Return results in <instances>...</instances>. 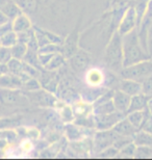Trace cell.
I'll list each match as a JSON object with an SVG mask.
<instances>
[{
    "label": "cell",
    "instance_id": "6da1fadb",
    "mask_svg": "<svg viewBox=\"0 0 152 160\" xmlns=\"http://www.w3.org/2000/svg\"><path fill=\"white\" fill-rule=\"evenodd\" d=\"M123 40V66L128 67L134 63H138L143 60L149 59L151 57L147 51L142 46L139 39L138 29H134L130 32L122 36Z\"/></svg>",
    "mask_w": 152,
    "mask_h": 160
},
{
    "label": "cell",
    "instance_id": "7a4b0ae2",
    "mask_svg": "<svg viewBox=\"0 0 152 160\" xmlns=\"http://www.w3.org/2000/svg\"><path fill=\"white\" fill-rule=\"evenodd\" d=\"M123 40L118 31L113 34L104 52V62L112 71L120 73L123 66Z\"/></svg>",
    "mask_w": 152,
    "mask_h": 160
},
{
    "label": "cell",
    "instance_id": "3957f363",
    "mask_svg": "<svg viewBox=\"0 0 152 160\" xmlns=\"http://www.w3.org/2000/svg\"><path fill=\"white\" fill-rule=\"evenodd\" d=\"M119 74L124 79H131L142 82L148 76L152 75V58L143 60V62L128 67H124Z\"/></svg>",
    "mask_w": 152,
    "mask_h": 160
},
{
    "label": "cell",
    "instance_id": "277c9868",
    "mask_svg": "<svg viewBox=\"0 0 152 160\" xmlns=\"http://www.w3.org/2000/svg\"><path fill=\"white\" fill-rule=\"evenodd\" d=\"M26 98L28 99V102L37 105L40 107H53L55 106L57 99L53 92H51L47 89L42 88L41 89L34 92H23Z\"/></svg>",
    "mask_w": 152,
    "mask_h": 160
},
{
    "label": "cell",
    "instance_id": "5b68a950",
    "mask_svg": "<svg viewBox=\"0 0 152 160\" xmlns=\"http://www.w3.org/2000/svg\"><path fill=\"white\" fill-rule=\"evenodd\" d=\"M119 136L120 135L116 133L113 129L98 130V132L95 134V137H94V151L98 154L108 147L114 146Z\"/></svg>",
    "mask_w": 152,
    "mask_h": 160
},
{
    "label": "cell",
    "instance_id": "8992f818",
    "mask_svg": "<svg viewBox=\"0 0 152 160\" xmlns=\"http://www.w3.org/2000/svg\"><path fill=\"white\" fill-rule=\"evenodd\" d=\"M28 101L22 89L0 88V103L5 106L24 105Z\"/></svg>",
    "mask_w": 152,
    "mask_h": 160
},
{
    "label": "cell",
    "instance_id": "52a82bcc",
    "mask_svg": "<svg viewBox=\"0 0 152 160\" xmlns=\"http://www.w3.org/2000/svg\"><path fill=\"white\" fill-rule=\"evenodd\" d=\"M138 28V20H137V15H135L134 6L130 5L125 9L124 14L122 15V18L120 20L118 26V32L121 36L130 32V31L137 29Z\"/></svg>",
    "mask_w": 152,
    "mask_h": 160
},
{
    "label": "cell",
    "instance_id": "ba28073f",
    "mask_svg": "<svg viewBox=\"0 0 152 160\" xmlns=\"http://www.w3.org/2000/svg\"><path fill=\"white\" fill-rule=\"evenodd\" d=\"M125 117L124 113L119 111L107 114H97L95 116V128H97V130H111Z\"/></svg>",
    "mask_w": 152,
    "mask_h": 160
},
{
    "label": "cell",
    "instance_id": "9c48e42d",
    "mask_svg": "<svg viewBox=\"0 0 152 160\" xmlns=\"http://www.w3.org/2000/svg\"><path fill=\"white\" fill-rule=\"evenodd\" d=\"M68 60H69L70 68L77 74L85 72L89 68L90 63H91L90 54L85 50H78Z\"/></svg>",
    "mask_w": 152,
    "mask_h": 160
},
{
    "label": "cell",
    "instance_id": "30bf717a",
    "mask_svg": "<svg viewBox=\"0 0 152 160\" xmlns=\"http://www.w3.org/2000/svg\"><path fill=\"white\" fill-rule=\"evenodd\" d=\"M78 39L79 32L78 27L72 30L69 36L64 40V43L61 44V54L66 57V59H69L71 56L74 55L78 51Z\"/></svg>",
    "mask_w": 152,
    "mask_h": 160
},
{
    "label": "cell",
    "instance_id": "8fae6325",
    "mask_svg": "<svg viewBox=\"0 0 152 160\" xmlns=\"http://www.w3.org/2000/svg\"><path fill=\"white\" fill-rule=\"evenodd\" d=\"M42 88L51 92H56L59 88V74L57 71H47L43 69L39 76Z\"/></svg>",
    "mask_w": 152,
    "mask_h": 160
},
{
    "label": "cell",
    "instance_id": "7c38bea8",
    "mask_svg": "<svg viewBox=\"0 0 152 160\" xmlns=\"http://www.w3.org/2000/svg\"><path fill=\"white\" fill-rule=\"evenodd\" d=\"M131 97L124 92L117 89L114 92V96H113V102H114L116 110L121 113H124L125 116L128 112L129 105H130Z\"/></svg>",
    "mask_w": 152,
    "mask_h": 160
},
{
    "label": "cell",
    "instance_id": "4fadbf2b",
    "mask_svg": "<svg viewBox=\"0 0 152 160\" xmlns=\"http://www.w3.org/2000/svg\"><path fill=\"white\" fill-rule=\"evenodd\" d=\"M23 80L19 76L8 72L6 74L0 77V88H8V89H21L23 85Z\"/></svg>",
    "mask_w": 152,
    "mask_h": 160
},
{
    "label": "cell",
    "instance_id": "5bb4252c",
    "mask_svg": "<svg viewBox=\"0 0 152 160\" xmlns=\"http://www.w3.org/2000/svg\"><path fill=\"white\" fill-rule=\"evenodd\" d=\"M113 130L116 133L119 134L120 136L125 137H132L134 138V134L138 132V129L132 126V124L127 120V118H123V119L116 124V126L113 128Z\"/></svg>",
    "mask_w": 152,
    "mask_h": 160
},
{
    "label": "cell",
    "instance_id": "9a60e30c",
    "mask_svg": "<svg viewBox=\"0 0 152 160\" xmlns=\"http://www.w3.org/2000/svg\"><path fill=\"white\" fill-rule=\"evenodd\" d=\"M118 89H120V91L124 92L125 94L132 97V96H135L142 92V83L135 81V80L122 78L121 81L119 82Z\"/></svg>",
    "mask_w": 152,
    "mask_h": 160
},
{
    "label": "cell",
    "instance_id": "2e32d148",
    "mask_svg": "<svg viewBox=\"0 0 152 160\" xmlns=\"http://www.w3.org/2000/svg\"><path fill=\"white\" fill-rule=\"evenodd\" d=\"M12 24H13V29L17 33L27 31L32 28L30 19L25 12H22V14L17 16L14 20H12Z\"/></svg>",
    "mask_w": 152,
    "mask_h": 160
},
{
    "label": "cell",
    "instance_id": "e0dca14e",
    "mask_svg": "<svg viewBox=\"0 0 152 160\" xmlns=\"http://www.w3.org/2000/svg\"><path fill=\"white\" fill-rule=\"evenodd\" d=\"M8 71L13 73V74L19 76L23 81L27 80L28 78H30L26 73H25L24 70V60L21 59H17V58H12L9 62H8Z\"/></svg>",
    "mask_w": 152,
    "mask_h": 160
},
{
    "label": "cell",
    "instance_id": "ac0fdd59",
    "mask_svg": "<svg viewBox=\"0 0 152 160\" xmlns=\"http://www.w3.org/2000/svg\"><path fill=\"white\" fill-rule=\"evenodd\" d=\"M149 98L150 97L144 95L143 92L138 94L135 96H132L131 100H130V105H129L128 112H131V111H137V110L147 109V103H148Z\"/></svg>",
    "mask_w": 152,
    "mask_h": 160
},
{
    "label": "cell",
    "instance_id": "d6986e66",
    "mask_svg": "<svg viewBox=\"0 0 152 160\" xmlns=\"http://www.w3.org/2000/svg\"><path fill=\"white\" fill-rule=\"evenodd\" d=\"M148 113H149V111L147 109L131 111V112H128L126 114V118H127V120L130 122L132 124V126H134L135 129L140 130Z\"/></svg>",
    "mask_w": 152,
    "mask_h": 160
},
{
    "label": "cell",
    "instance_id": "ffe728a7",
    "mask_svg": "<svg viewBox=\"0 0 152 160\" xmlns=\"http://www.w3.org/2000/svg\"><path fill=\"white\" fill-rule=\"evenodd\" d=\"M86 80L89 85L99 86L104 82V74L99 69H90L86 74Z\"/></svg>",
    "mask_w": 152,
    "mask_h": 160
},
{
    "label": "cell",
    "instance_id": "44dd1931",
    "mask_svg": "<svg viewBox=\"0 0 152 160\" xmlns=\"http://www.w3.org/2000/svg\"><path fill=\"white\" fill-rule=\"evenodd\" d=\"M114 111H117L115 108L114 102L112 100L108 101H104V102H100V103H96L94 104V109L93 112L95 116L97 114H107V113H112Z\"/></svg>",
    "mask_w": 152,
    "mask_h": 160
},
{
    "label": "cell",
    "instance_id": "7402d4cb",
    "mask_svg": "<svg viewBox=\"0 0 152 160\" xmlns=\"http://www.w3.org/2000/svg\"><path fill=\"white\" fill-rule=\"evenodd\" d=\"M148 1H149V0H135L134 3L132 4V6H134V8L135 15H137L138 27L140 26V24L143 22L145 16H146Z\"/></svg>",
    "mask_w": 152,
    "mask_h": 160
},
{
    "label": "cell",
    "instance_id": "603a6c76",
    "mask_svg": "<svg viewBox=\"0 0 152 160\" xmlns=\"http://www.w3.org/2000/svg\"><path fill=\"white\" fill-rule=\"evenodd\" d=\"M65 63H66V57L61 53H56L50 59V62L44 67V69L47 71H59Z\"/></svg>",
    "mask_w": 152,
    "mask_h": 160
},
{
    "label": "cell",
    "instance_id": "cb8c5ba5",
    "mask_svg": "<svg viewBox=\"0 0 152 160\" xmlns=\"http://www.w3.org/2000/svg\"><path fill=\"white\" fill-rule=\"evenodd\" d=\"M134 142L137 146L152 147V133L145 132L143 130H138L134 136Z\"/></svg>",
    "mask_w": 152,
    "mask_h": 160
},
{
    "label": "cell",
    "instance_id": "d4e9b609",
    "mask_svg": "<svg viewBox=\"0 0 152 160\" xmlns=\"http://www.w3.org/2000/svg\"><path fill=\"white\" fill-rule=\"evenodd\" d=\"M65 130H66V135L68 139L71 140V142H77V140L82 138V131L79 129L78 125L68 124Z\"/></svg>",
    "mask_w": 152,
    "mask_h": 160
},
{
    "label": "cell",
    "instance_id": "484cf974",
    "mask_svg": "<svg viewBox=\"0 0 152 160\" xmlns=\"http://www.w3.org/2000/svg\"><path fill=\"white\" fill-rule=\"evenodd\" d=\"M27 50H28V47L26 44L18 42L17 44H15L14 46L11 47V52H12L13 58L23 60L25 55H26V53H27Z\"/></svg>",
    "mask_w": 152,
    "mask_h": 160
},
{
    "label": "cell",
    "instance_id": "4316f807",
    "mask_svg": "<svg viewBox=\"0 0 152 160\" xmlns=\"http://www.w3.org/2000/svg\"><path fill=\"white\" fill-rule=\"evenodd\" d=\"M19 5V8L22 9V12L25 14H31L34 12L38 8L37 0H15Z\"/></svg>",
    "mask_w": 152,
    "mask_h": 160
},
{
    "label": "cell",
    "instance_id": "83f0119b",
    "mask_svg": "<svg viewBox=\"0 0 152 160\" xmlns=\"http://www.w3.org/2000/svg\"><path fill=\"white\" fill-rule=\"evenodd\" d=\"M41 88H42V84L40 80H38V78L35 77H30L23 82V85H22L21 89L23 92H34Z\"/></svg>",
    "mask_w": 152,
    "mask_h": 160
},
{
    "label": "cell",
    "instance_id": "f1b7e54d",
    "mask_svg": "<svg viewBox=\"0 0 152 160\" xmlns=\"http://www.w3.org/2000/svg\"><path fill=\"white\" fill-rule=\"evenodd\" d=\"M0 43H1L2 46H4V47H8V48L13 47L15 44L18 43L17 32H15V31L13 30V31H11V32L0 37Z\"/></svg>",
    "mask_w": 152,
    "mask_h": 160
},
{
    "label": "cell",
    "instance_id": "f546056e",
    "mask_svg": "<svg viewBox=\"0 0 152 160\" xmlns=\"http://www.w3.org/2000/svg\"><path fill=\"white\" fill-rule=\"evenodd\" d=\"M135 151H137V145L134 142H131L120 150L117 158H134Z\"/></svg>",
    "mask_w": 152,
    "mask_h": 160
},
{
    "label": "cell",
    "instance_id": "4dcf8cb0",
    "mask_svg": "<svg viewBox=\"0 0 152 160\" xmlns=\"http://www.w3.org/2000/svg\"><path fill=\"white\" fill-rule=\"evenodd\" d=\"M134 159H152V147L137 146Z\"/></svg>",
    "mask_w": 152,
    "mask_h": 160
},
{
    "label": "cell",
    "instance_id": "1f68e13d",
    "mask_svg": "<svg viewBox=\"0 0 152 160\" xmlns=\"http://www.w3.org/2000/svg\"><path fill=\"white\" fill-rule=\"evenodd\" d=\"M91 106H89L88 104L85 103V102H78V103L75 104V106H73V110H74V113L77 118H80V117H86V116H89L90 112H91Z\"/></svg>",
    "mask_w": 152,
    "mask_h": 160
},
{
    "label": "cell",
    "instance_id": "d6a6232c",
    "mask_svg": "<svg viewBox=\"0 0 152 160\" xmlns=\"http://www.w3.org/2000/svg\"><path fill=\"white\" fill-rule=\"evenodd\" d=\"M39 53H50V54L61 53V45L53 44V43L44 45V46L39 48Z\"/></svg>",
    "mask_w": 152,
    "mask_h": 160
},
{
    "label": "cell",
    "instance_id": "836d02e7",
    "mask_svg": "<svg viewBox=\"0 0 152 160\" xmlns=\"http://www.w3.org/2000/svg\"><path fill=\"white\" fill-rule=\"evenodd\" d=\"M119 150L117 148H115L114 146L108 147L105 150H103L100 153L97 154L99 158H104V159H113V158H117L119 155Z\"/></svg>",
    "mask_w": 152,
    "mask_h": 160
},
{
    "label": "cell",
    "instance_id": "e575fe53",
    "mask_svg": "<svg viewBox=\"0 0 152 160\" xmlns=\"http://www.w3.org/2000/svg\"><path fill=\"white\" fill-rule=\"evenodd\" d=\"M60 118L66 123H71L75 119V113H74L73 108L70 106H64L60 110Z\"/></svg>",
    "mask_w": 152,
    "mask_h": 160
},
{
    "label": "cell",
    "instance_id": "d590c367",
    "mask_svg": "<svg viewBox=\"0 0 152 160\" xmlns=\"http://www.w3.org/2000/svg\"><path fill=\"white\" fill-rule=\"evenodd\" d=\"M142 83V92L148 97H152V75L145 78Z\"/></svg>",
    "mask_w": 152,
    "mask_h": 160
},
{
    "label": "cell",
    "instance_id": "8d00e7d4",
    "mask_svg": "<svg viewBox=\"0 0 152 160\" xmlns=\"http://www.w3.org/2000/svg\"><path fill=\"white\" fill-rule=\"evenodd\" d=\"M12 58H13V56L11 52V48H8L4 46L0 47V62L8 65V62Z\"/></svg>",
    "mask_w": 152,
    "mask_h": 160
},
{
    "label": "cell",
    "instance_id": "74e56055",
    "mask_svg": "<svg viewBox=\"0 0 152 160\" xmlns=\"http://www.w3.org/2000/svg\"><path fill=\"white\" fill-rule=\"evenodd\" d=\"M147 51L149 56L152 58V21L147 28Z\"/></svg>",
    "mask_w": 152,
    "mask_h": 160
},
{
    "label": "cell",
    "instance_id": "f35d334b",
    "mask_svg": "<svg viewBox=\"0 0 152 160\" xmlns=\"http://www.w3.org/2000/svg\"><path fill=\"white\" fill-rule=\"evenodd\" d=\"M140 130H143L145 132H148V133H152V114L151 113L147 114L146 119H145Z\"/></svg>",
    "mask_w": 152,
    "mask_h": 160
},
{
    "label": "cell",
    "instance_id": "ab89813d",
    "mask_svg": "<svg viewBox=\"0 0 152 160\" xmlns=\"http://www.w3.org/2000/svg\"><path fill=\"white\" fill-rule=\"evenodd\" d=\"M13 24H12V21H8L5 23H3L0 25V37L4 36V34L11 32L13 31Z\"/></svg>",
    "mask_w": 152,
    "mask_h": 160
},
{
    "label": "cell",
    "instance_id": "60d3db41",
    "mask_svg": "<svg viewBox=\"0 0 152 160\" xmlns=\"http://www.w3.org/2000/svg\"><path fill=\"white\" fill-rule=\"evenodd\" d=\"M145 18H147L148 20L152 21V0H149V1H148L147 12H146V16H145Z\"/></svg>",
    "mask_w": 152,
    "mask_h": 160
},
{
    "label": "cell",
    "instance_id": "b9f144b4",
    "mask_svg": "<svg viewBox=\"0 0 152 160\" xmlns=\"http://www.w3.org/2000/svg\"><path fill=\"white\" fill-rule=\"evenodd\" d=\"M8 72H9V71H8V65L0 62V77H1L2 75L6 74Z\"/></svg>",
    "mask_w": 152,
    "mask_h": 160
},
{
    "label": "cell",
    "instance_id": "7bdbcfd3",
    "mask_svg": "<svg viewBox=\"0 0 152 160\" xmlns=\"http://www.w3.org/2000/svg\"><path fill=\"white\" fill-rule=\"evenodd\" d=\"M8 21H11V20H9V19L6 17V15L4 14V12L0 9V25L5 23V22H8Z\"/></svg>",
    "mask_w": 152,
    "mask_h": 160
},
{
    "label": "cell",
    "instance_id": "ee69618b",
    "mask_svg": "<svg viewBox=\"0 0 152 160\" xmlns=\"http://www.w3.org/2000/svg\"><path fill=\"white\" fill-rule=\"evenodd\" d=\"M147 110L149 111V113L152 114V97L149 98L148 100V103H147Z\"/></svg>",
    "mask_w": 152,
    "mask_h": 160
},
{
    "label": "cell",
    "instance_id": "f6af8a7d",
    "mask_svg": "<svg viewBox=\"0 0 152 160\" xmlns=\"http://www.w3.org/2000/svg\"><path fill=\"white\" fill-rule=\"evenodd\" d=\"M122 1H129V0H122Z\"/></svg>",
    "mask_w": 152,
    "mask_h": 160
},
{
    "label": "cell",
    "instance_id": "bcb514c9",
    "mask_svg": "<svg viewBox=\"0 0 152 160\" xmlns=\"http://www.w3.org/2000/svg\"><path fill=\"white\" fill-rule=\"evenodd\" d=\"M2 46V45H1V43H0V47H1Z\"/></svg>",
    "mask_w": 152,
    "mask_h": 160
}]
</instances>
